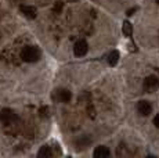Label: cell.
<instances>
[{
  "mask_svg": "<svg viewBox=\"0 0 159 158\" xmlns=\"http://www.w3.org/2000/svg\"><path fill=\"white\" fill-rule=\"evenodd\" d=\"M87 51H89V44H87L86 40H83V39H82V40H78L75 43V46H73V53H75V56H78V57L86 56Z\"/></svg>",
  "mask_w": 159,
  "mask_h": 158,
  "instance_id": "obj_3",
  "label": "cell"
},
{
  "mask_svg": "<svg viewBox=\"0 0 159 158\" xmlns=\"http://www.w3.org/2000/svg\"><path fill=\"white\" fill-rule=\"evenodd\" d=\"M159 87V79L155 77V75H151V77H147L144 81V90L148 93L155 92Z\"/></svg>",
  "mask_w": 159,
  "mask_h": 158,
  "instance_id": "obj_2",
  "label": "cell"
},
{
  "mask_svg": "<svg viewBox=\"0 0 159 158\" xmlns=\"http://www.w3.org/2000/svg\"><path fill=\"white\" fill-rule=\"evenodd\" d=\"M136 11H137V7H133V8H130V10H127V16H133V14L134 13H136Z\"/></svg>",
  "mask_w": 159,
  "mask_h": 158,
  "instance_id": "obj_13",
  "label": "cell"
},
{
  "mask_svg": "<svg viewBox=\"0 0 159 158\" xmlns=\"http://www.w3.org/2000/svg\"><path fill=\"white\" fill-rule=\"evenodd\" d=\"M20 10H21V13L26 18H29V20L36 18V8L33 7V6H21Z\"/></svg>",
  "mask_w": 159,
  "mask_h": 158,
  "instance_id": "obj_6",
  "label": "cell"
},
{
  "mask_svg": "<svg viewBox=\"0 0 159 158\" xmlns=\"http://www.w3.org/2000/svg\"><path fill=\"white\" fill-rule=\"evenodd\" d=\"M38 156L39 157H50V156H53V151H51V148L48 147V146H43V147L39 150Z\"/></svg>",
  "mask_w": 159,
  "mask_h": 158,
  "instance_id": "obj_11",
  "label": "cell"
},
{
  "mask_svg": "<svg viewBox=\"0 0 159 158\" xmlns=\"http://www.w3.org/2000/svg\"><path fill=\"white\" fill-rule=\"evenodd\" d=\"M154 125H155V126H157L158 129H159V114L155 115V118H154Z\"/></svg>",
  "mask_w": 159,
  "mask_h": 158,
  "instance_id": "obj_12",
  "label": "cell"
},
{
  "mask_svg": "<svg viewBox=\"0 0 159 158\" xmlns=\"http://www.w3.org/2000/svg\"><path fill=\"white\" fill-rule=\"evenodd\" d=\"M107 61H108V64L111 67L116 65L118 61H119V51L118 50H112L111 53L108 54V57H107Z\"/></svg>",
  "mask_w": 159,
  "mask_h": 158,
  "instance_id": "obj_9",
  "label": "cell"
},
{
  "mask_svg": "<svg viewBox=\"0 0 159 158\" xmlns=\"http://www.w3.org/2000/svg\"><path fill=\"white\" fill-rule=\"evenodd\" d=\"M15 119H17V115H15V112L13 110H10V108H4V110L0 111V121H2L3 123H11Z\"/></svg>",
  "mask_w": 159,
  "mask_h": 158,
  "instance_id": "obj_5",
  "label": "cell"
},
{
  "mask_svg": "<svg viewBox=\"0 0 159 158\" xmlns=\"http://www.w3.org/2000/svg\"><path fill=\"white\" fill-rule=\"evenodd\" d=\"M68 2H71V3H76V2H79V0H68Z\"/></svg>",
  "mask_w": 159,
  "mask_h": 158,
  "instance_id": "obj_14",
  "label": "cell"
},
{
  "mask_svg": "<svg viewBox=\"0 0 159 158\" xmlns=\"http://www.w3.org/2000/svg\"><path fill=\"white\" fill-rule=\"evenodd\" d=\"M21 57H22V60L25 63H36L40 60L42 53L36 46H26V47H24Z\"/></svg>",
  "mask_w": 159,
  "mask_h": 158,
  "instance_id": "obj_1",
  "label": "cell"
},
{
  "mask_svg": "<svg viewBox=\"0 0 159 158\" xmlns=\"http://www.w3.org/2000/svg\"><path fill=\"white\" fill-rule=\"evenodd\" d=\"M137 111H139V114L143 115V117H148V115L152 112L151 103L147 101V100H141V101H139L137 103Z\"/></svg>",
  "mask_w": 159,
  "mask_h": 158,
  "instance_id": "obj_4",
  "label": "cell"
},
{
  "mask_svg": "<svg viewBox=\"0 0 159 158\" xmlns=\"http://www.w3.org/2000/svg\"><path fill=\"white\" fill-rule=\"evenodd\" d=\"M93 156L96 158H105L109 156V148L105 147V146H98V147L94 150Z\"/></svg>",
  "mask_w": 159,
  "mask_h": 158,
  "instance_id": "obj_8",
  "label": "cell"
},
{
  "mask_svg": "<svg viewBox=\"0 0 159 158\" xmlns=\"http://www.w3.org/2000/svg\"><path fill=\"white\" fill-rule=\"evenodd\" d=\"M155 2H157V3H158V4H159V0H155Z\"/></svg>",
  "mask_w": 159,
  "mask_h": 158,
  "instance_id": "obj_15",
  "label": "cell"
},
{
  "mask_svg": "<svg viewBox=\"0 0 159 158\" xmlns=\"http://www.w3.org/2000/svg\"><path fill=\"white\" fill-rule=\"evenodd\" d=\"M71 92L66 89H61V90H57V100L58 101H62V103H68L71 100Z\"/></svg>",
  "mask_w": 159,
  "mask_h": 158,
  "instance_id": "obj_7",
  "label": "cell"
},
{
  "mask_svg": "<svg viewBox=\"0 0 159 158\" xmlns=\"http://www.w3.org/2000/svg\"><path fill=\"white\" fill-rule=\"evenodd\" d=\"M122 31H123V35L127 36V38H130L131 35H133V25L129 22V21H125L123 22V28H122Z\"/></svg>",
  "mask_w": 159,
  "mask_h": 158,
  "instance_id": "obj_10",
  "label": "cell"
}]
</instances>
